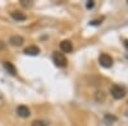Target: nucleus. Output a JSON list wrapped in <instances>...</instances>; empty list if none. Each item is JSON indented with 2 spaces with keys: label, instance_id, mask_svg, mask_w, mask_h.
Segmentation results:
<instances>
[{
  "label": "nucleus",
  "instance_id": "obj_1",
  "mask_svg": "<svg viewBox=\"0 0 128 126\" xmlns=\"http://www.w3.org/2000/svg\"><path fill=\"white\" fill-rule=\"evenodd\" d=\"M126 93H127L126 89L122 85H119V84H114V85L110 88V94H112V97L114 99H122V98H124Z\"/></svg>",
  "mask_w": 128,
  "mask_h": 126
},
{
  "label": "nucleus",
  "instance_id": "obj_2",
  "mask_svg": "<svg viewBox=\"0 0 128 126\" xmlns=\"http://www.w3.org/2000/svg\"><path fill=\"white\" fill-rule=\"evenodd\" d=\"M52 61L55 62V65L59 68H66L67 66V59L62 52H54L52 54Z\"/></svg>",
  "mask_w": 128,
  "mask_h": 126
},
{
  "label": "nucleus",
  "instance_id": "obj_3",
  "mask_svg": "<svg viewBox=\"0 0 128 126\" xmlns=\"http://www.w3.org/2000/svg\"><path fill=\"white\" fill-rule=\"evenodd\" d=\"M99 62H100V65L102 68H106V69L112 68V65H113V57L110 55H108V54H101L99 56Z\"/></svg>",
  "mask_w": 128,
  "mask_h": 126
},
{
  "label": "nucleus",
  "instance_id": "obj_4",
  "mask_svg": "<svg viewBox=\"0 0 128 126\" xmlns=\"http://www.w3.org/2000/svg\"><path fill=\"white\" fill-rule=\"evenodd\" d=\"M17 115L19 117H22V119H27L30 117V115H31V111L27 106H24V104H20V106L17 107Z\"/></svg>",
  "mask_w": 128,
  "mask_h": 126
},
{
  "label": "nucleus",
  "instance_id": "obj_5",
  "mask_svg": "<svg viewBox=\"0 0 128 126\" xmlns=\"http://www.w3.org/2000/svg\"><path fill=\"white\" fill-rule=\"evenodd\" d=\"M60 50H62V54L66 52V54H69V52L73 51V45L69 40H64L60 42Z\"/></svg>",
  "mask_w": 128,
  "mask_h": 126
},
{
  "label": "nucleus",
  "instance_id": "obj_6",
  "mask_svg": "<svg viewBox=\"0 0 128 126\" xmlns=\"http://www.w3.org/2000/svg\"><path fill=\"white\" fill-rule=\"evenodd\" d=\"M9 42H10V45H13V46H22L24 43V38L22 36L14 35L9 38Z\"/></svg>",
  "mask_w": 128,
  "mask_h": 126
},
{
  "label": "nucleus",
  "instance_id": "obj_7",
  "mask_svg": "<svg viewBox=\"0 0 128 126\" xmlns=\"http://www.w3.org/2000/svg\"><path fill=\"white\" fill-rule=\"evenodd\" d=\"M10 17H12L14 20H17V22H23V20L27 19L26 14H23L22 12H17V10H14V12L10 13Z\"/></svg>",
  "mask_w": 128,
  "mask_h": 126
},
{
  "label": "nucleus",
  "instance_id": "obj_8",
  "mask_svg": "<svg viewBox=\"0 0 128 126\" xmlns=\"http://www.w3.org/2000/svg\"><path fill=\"white\" fill-rule=\"evenodd\" d=\"M24 54L26 55H30V56H36L40 54V48L37 46H28L24 48Z\"/></svg>",
  "mask_w": 128,
  "mask_h": 126
},
{
  "label": "nucleus",
  "instance_id": "obj_9",
  "mask_svg": "<svg viewBox=\"0 0 128 126\" xmlns=\"http://www.w3.org/2000/svg\"><path fill=\"white\" fill-rule=\"evenodd\" d=\"M4 68H5V70L9 73V74H12V75L17 74V69L10 61H4Z\"/></svg>",
  "mask_w": 128,
  "mask_h": 126
},
{
  "label": "nucleus",
  "instance_id": "obj_10",
  "mask_svg": "<svg viewBox=\"0 0 128 126\" xmlns=\"http://www.w3.org/2000/svg\"><path fill=\"white\" fill-rule=\"evenodd\" d=\"M96 101L98 102H102V101H105V93L104 92H96Z\"/></svg>",
  "mask_w": 128,
  "mask_h": 126
},
{
  "label": "nucleus",
  "instance_id": "obj_11",
  "mask_svg": "<svg viewBox=\"0 0 128 126\" xmlns=\"http://www.w3.org/2000/svg\"><path fill=\"white\" fill-rule=\"evenodd\" d=\"M31 126H46V122L42 121V120H36L31 124Z\"/></svg>",
  "mask_w": 128,
  "mask_h": 126
},
{
  "label": "nucleus",
  "instance_id": "obj_12",
  "mask_svg": "<svg viewBox=\"0 0 128 126\" xmlns=\"http://www.w3.org/2000/svg\"><path fill=\"white\" fill-rule=\"evenodd\" d=\"M20 5L24 6V8H31L32 5H34V3H32V1H27V0H20Z\"/></svg>",
  "mask_w": 128,
  "mask_h": 126
},
{
  "label": "nucleus",
  "instance_id": "obj_13",
  "mask_svg": "<svg viewBox=\"0 0 128 126\" xmlns=\"http://www.w3.org/2000/svg\"><path fill=\"white\" fill-rule=\"evenodd\" d=\"M4 47H5V43H4L3 41H0V50H3Z\"/></svg>",
  "mask_w": 128,
  "mask_h": 126
},
{
  "label": "nucleus",
  "instance_id": "obj_14",
  "mask_svg": "<svg viewBox=\"0 0 128 126\" xmlns=\"http://www.w3.org/2000/svg\"><path fill=\"white\" fill-rule=\"evenodd\" d=\"M94 6V1H88L87 3V8H92Z\"/></svg>",
  "mask_w": 128,
  "mask_h": 126
}]
</instances>
